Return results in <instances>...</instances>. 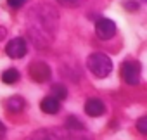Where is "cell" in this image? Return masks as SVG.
Here are the masks:
<instances>
[{
	"mask_svg": "<svg viewBox=\"0 0 147 140\" xmlns=\"http://www.w3.org/2000/svg\"><path fill=\"white\" fill-rule=\"evenodd\" d=\"M59 26V14L54 7L42 4L28 12V35L36 47H47L54 42Z\"/></svg>",
	"mask_w": 147,
	"mask_h": 140,
	"instance_id": "obj_1",
	"label": "cell"
},
{
	"mask_svg": "<svg viewBox=\"0 0 147 140\" xmlns=\"http://www.w3.org/2000/svg\"><path fill=\"white\" fill-rule=\"evenodd\" d=\"M87 67L88 71L95 76V78H106L111 71H113V61L111 57H107L102 52H95L90 54L87 59Z\"/></svg>",
	"mask_w": 147,
	"mask_h": 140,
	"instance_id": "obj_2",
	"label": "cell"
},
{
	"mask_svg": "<svg viewBox=\"0 0 147 140\" xmlns=\"http://www.w3.org/2000/svg\"><path fill=\"white\" fill-rule=\"evenodd\" d=\"M121 76L128 85H138L140 81V64L137 61H125L121 66Z\"/></svg>",
	"mask_w": 147,
	"mask_h": 140,
	"instance_id": "obj_3",
	"label": "cell"
},
{
	"mask_svg": "<svg viewBox=\"0 0 147 140\" xmlns=\"http://www.w3.org/2000/svg\"><path fill=\"white\" fill-rule=\"evenodd\" d=\"M30 76L33 81H38V83H45L49 81L50 78V67L47 62L43 61H33L30 64Z\"/></svg>",
	"mask_w": 147,
	"mask_h": 140,
	"instance_id": "obj_4",
	"label": "cell"
},
{
	"mask_svg": "<svg viewBox=\"0 0 147 140\" xmlns=\"http://www.w3.org/2000/svg\"><path fill=\"white\" fill-rule=\"evenodd\" d=\"M5 54L11 57V59H21L28 54V43L23 36H18V38H12L7 47H5Z\"/></svg>",
	"mask_w": 147,
	"mask_h": 140,
	"instance_id": "obj_5",
	"label": "cell"
},
{
	"mask_svg": "<svg viewBox=\"0 0 147 140\" xmlns=\"http://www.w3.org/2000/svg\"><path fill=\"white\" fill-rule=\"evenodd\" d=\"M95 35L99 40H109L116 35V24L114 21L107 19V18H102L95 23Z\"/></svg>",
	"mask_w": 147,
	"mask_h": 140,
	"instance_id": "obj_6",
	"label": "cell"
},
{
	"mask_svg": "<svg viewBox=\"0 0 147 140\" xmlns=\"http://www.w3.org/2000/svg\"><path fill=\"white\" fill-rule=\"evenodd\" d=\"M85 112L88 116H92V118H97V116H102L106 112V106H104V102L100 99L92 97V99H88L85 102Z\"/></svg>",
	"mask_w": 147,
	"mask_h": 140,
	"instance_id": "obj_7",
	"label": "cell"
},
{
	"mask_svg": "<svg viewBox=\"0 0 147 140\" xmlns=\"http://www.w3.org/2000/svg\"><path fill=\"white\" fill-rule=\"evenodd\" d=\"M40 109L45 112V114H57L59 111H61V102L57 100V99H54V97H45L43 100H42V104H40Z\"/></svg>",
	"mask_w": 147,
	"mask_h": 140,
	"instance_id": "obj_8",
	"label": "cell"
},
{
	"mask_svg": "<svg viewBox=\"0 0 147 140\" xmlns=\"http://www.w3.org/2000/svg\"><path fill=\"white\" fill-rule=\"evenodd\" d=\"M5 107L9 112H21L26 107V100L21 95H12L11 99L5 100Z\"/></svg>",
	"mask_w": 147,
	"mask_h": 140,
	"instance_id": "obj_9",
	"label": "cell"
},
{
	"mask_svg": "<svg viewBox=\"0 0 147 140\" xmlns=\"http://www.w3.org/2000/svg\"><path fill=\"white\" fill-rule=\"evenodd\" d=\"M18 80H19V71H18V69H14V67L4 71V75H2V81L7 83V85H14Z\"/></svg>",
	"mask_w": 147,
	"mask_h": 140,
	"instance_id": "obj_10",
	"label": "cell"
},
{
	"mask_svg": "<svg viewBox=\"0 0 147 140\" xmlns=\"http://www.w3.org/2000/svg\"><path fill=\"white\" fill-rule=\"evenodd\" d=\"M50 97H54V99H57V100L61 102L62 99L67 97V90H66L62 85H52V95H50Z\"/></svg>",
	"mask_w": 147,
	"mask_h": 140,
	"instance_id": "obj_11",
	"label": "cell"
},
{
	"mask_svg": "<svg viewBox=\"0 0 147 140\" xmlns=\"http://www.w3.org/2000/svg\"><path fill=\"white\" fill-rule=\"evenodd\" d=\"M66 130H67V131H80V130H85V126H83L80 121H76L75 116H71V118H67V121H66Z\"/></svg>",
	"mask_w": 147,
	"mask_h": 140,
	"instance_id": "obj_12",
	"label": "cell"
},
{
	"mask_svg": "<svg viewBox=\"0 0 147 140\" xmlns=\"http://www.w3.org/2000/svg\"><path fill=\"white\" fill-rule=\"evenodd\" d=\"M61 5H66V7H78L82 4H85L87 0H57Z\"/></svg>",
	"mask_w": 147,
	"mask_h": 140,
	"instance_id": "obj_13",
	"label": "cell"
},
{
	"mask_svg": "<svg viewBox=\"0 0 147 140\" xmlns=\"http://www.w3.org/2000/svg\"><path fill=\"white\" fill-rule=\"evenodd\" d=\"M137 130H138L140 133H147V118H145V116H142V118L137 121Z\"/></svg>",
	"mask_w": 147,
	"mask_h": 140,
	"instance_id": "obj_14",
	"label": "cell"
},
{
	"mask_svg": "<svg viewBox=\"0 0 147 140\" xmlns=\"http://www.w3.org/2000/svg\"><path fill=\"white\" fill-rule=\"evenodd\" d=\"M26 2H28V0H7L9 7H12V9H19V7H23Z\"/></svg>",
	"mask_w": 147,
	"mask_h": 140,
	"instance_id": "obj_15",
	"label": "cell"
},
{
	"mask_svg": "<svg viewBox=\"0 0 147 140\" xmlns=\"http://www.w3.org/2000/svg\"><path fill=\"white\" fill-rule=\"evenodd\" d=\"M62 140H88V138H85V137H82V135H73V133H69V135H66V138H62Z\"/></svg>",
	"mask_w": 147,
	"mask_h": 140,
	"instance_id": "obj_16",
	"label": "cell"
},
{
	"mask_svg": "<svg viewBox=\"0 0 147 140\" xmlns=\"http://www.w3.org/2000/svg\"><path fill=\"white\" fill-rule=\"evenodd\" d=\"M125 5H126L128 11H137V9H138V4H137V2H130V0H126Z\"/></svg>",
	"mask_w": 147,
	"mask_h": 140,
	"instance_id": "obj_17",
	"label": "cell"
},
{
	"mask_svg": "<svg viewBox=\"0 0 147 140\" xmlns=\"http://www.w3.org/2000/svg\"><path fill=\"white\" fill-rule=\"evenodd\" d=\"M5 35H7V30H5L4 26H0V42L5 38Z\"/></svg>",
	"mask_w": 147,
	"mask_h": 140,
	"instance_id": "obj_18",
	"label": "cell"
},
{
	"mask_svg": "<svg viewBox=\"0 0 147 140\" xmlns=\"http://www.w3.org/2000/svg\"><path fill=\"white\" fill-rule=\"evenodd\" d=\"M4 135H5V126L2 125V121H0V138H2Z\"/></svg>",
	"mask_w": 147,
	"mask_h": 140,
	"instance_id": "obj_19",
	"label": "cell"
}]
</instances>
